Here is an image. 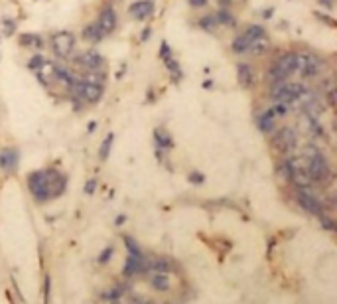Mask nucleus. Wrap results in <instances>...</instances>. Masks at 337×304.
Masks as SVG:
<instances>
[{"mask_svg": "<svg viewBox=\"0 0 337 304\" xmlns=\"http://www.w3.org/2000/svg\"><path fill=\"white\" fill-rule=\"evenodd\" d=\"M298 198H300V204H302V206H304L308 212L319 213V202H317V200H315L311 194H308V192H304V190H302V192L298 194Z\"/></svg>", "mask_w": 337, "mask_h": 304, "instance_id": "4", "label": "nucleus"}, {"mask_svg": "<svg viewBox=\"0 0 337 304\" xmlns=\"http://www.w3.org/2000/svg\"><path fill=\"white\" fill-rule=\"evenodd\" d=\"M111 253H112V249H107V251L101 255V259H99V261H101V263H107V261H109V257H111Z\"/></svg>", "mask_w": 337, "mask_h": 304, "instance_id": "7", "label": "nucleus"}, {"mask_svg": "<svg viewBox=\"0 0 337 304\" xmlns=\"http://www.w3.org/2000/svg\"><path fill=\"white\" fill-rule=\"evenodd\" d=\"M150 282H152V286L156 288V290H168L170 288V276H168L166 273H156V274H152L150 276Z\"/></svg>", "mask_w": 337, "mask_h": 304, "instance_id": "5", "label": "nucleus"}, {"mask_svg": "<svg viewBox=\"0 0 337 304\" xmlns=\"http://www.w3.org/2000/svg\"><path fill=\"white\" fill-rule=\"evenodd\" d=\"M14 162H16V154H14V152H6V154L2 156V166L4 168H12Z\"/></svg>", "mask_w": 337, "mask_h": 304, "instance_id": "6", "label": "nucleus"}, {"mask_svg": "<svg viewBox=\"0 0 337 304\" xmlns=\"http://www.w3.org/2000/svg\"><path fill=\"white\" fill-rule=\"evenodd\" d=\"M44 294H46V304H48V294H50V278H46V286H44Z\"/></svg>", "mask_w": 337, "mask_h": 304, "instance_id": "8", "label": "nucleus"}, {"mask_svg": "<svg viewBox=\"0 0 337 304\" xmlns=\"http://www.w3.org/2000/svg\"><path fill=\"white\" fill-rule=\"evenodd\" d=\"M294 144H296V136H294V132H292L290 128H284V130L278 132V136H276V146H280L284 152H288V150L294 148Z\"/></svg>", "mask_w": 337, "mask_h": 304, "instance_id": "2", "label": "nucleus"}, {"mask_svg": "<svg viewBox=\"0 0 337 304\" xmlns=\"http://www.w3.org/2000/svg\"><path fill=\"white\" fill-rule=\"evenodd\" d=\"M298 69L304 71V75H317L319 71V61L311 56H304V58H298Z\"/></svg>", "mask_w": 337, "mask_h": 304, "instance_id": "1", "label": "nucleus"}, {"mask_svg": "<svg viewBox=\"0 0 337 304\" xmlns=\"http://www.w3.org/2000/svg\"><path fill=\"white\" fill-rule=\"evenodd\" d=\"M54 46H56V50H57L61 56H67V54L71 52V48H73V38H71L69 34H59V36H56Z\"/></svg>", "mask_w": 337, "mask_h": 304, "instance_id": "3", "label": "nucleus"}]
</instances>
